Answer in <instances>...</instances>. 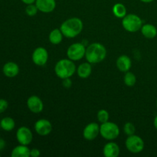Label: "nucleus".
I'll use <instances>...</instances> for the list:
<instances>
[{
  "label": "nucleus",
  "mask_w": 157,
  "mask_h": 157,
  "mask_svg": "<svg viewBox=\"0 0 157 157\" xmlns=\"http://www.w3.org/2000/svg\"><path fill=\"white\" fill-rule=\"evenodd\" d=\"M84 24L79 18L74 17L63 21L61 25V32L63 35L67 38H73L78 36L83 30Z\"/></svg>",
  "instance_id": "nucleus-1"
},
{
  "label": "nucleus",
  "mask_w": 157,
  "mask_h": 157,
  "mask_svg": "<svg viewBox=\"0 0 157 157\" xmlns=\"http://www.w3.org/2000/svg\"><path fill=\"white\" fill-rule=\"evenodd\" d=\"M107 56V49L101 43L94 42L86 48L85 58L90 64H98L104 61Z\"/></svg>",
  "instance_id": "nucleus-2"
},
{
  "label": "nucleus",
  "mask_w": 157,
  "mask_h": 157,
  "mask_svg": "<svg viewBox=\"0 0 157 157\" xmlns=\"http://www.w3.org/2000/svg\"><path fill=\"white\" fill-rule=\"evenodd\" d=\"M76 66L69 58H63L59 60L55 66V75L61 79L71 78L76 72Z\"/></svg>",
  "instance_id": "nucleus-3"
},
{
  "label": "nucleus",
  "mask_w": 157,
  "mask_h": 157,
  "mask_svg": "<svg viewBox=\"0 0 157 157\" xmlns=\"http://www.w3.org/2000/svg\"><path fill=\"white\" fill-rule=\"evenodd\" d=\"M100 134L107 140H114L119 136L120 128L115 123L107 121L100 126Z\"/></svg>",
  "instance_id": "nucleus-4"
},
{
  "label": "nucleus",
  "mask_w": 157,
  "mask_h": 157,
  "mask_svg": "<svg viewBox=\"0 0 157 157\" xmlns=\"http://www.w3.org/2000/svg\"><path fill=\"white\" fill-rule=\"evenodd\" d=\"M122 25L129 32H136L141 29L143 21L140 17L135 14H128L122 18Z\"/></svg>",
  "instance_id": "nucleus-5"
},
{
  "label": "nucleus",
  "mask_w": 157,
  "mask_h": 157,
  "mask_svg": "<svg viewBox=\"0 0 157 157\" xmlns=\"http://www.w3.org/2000/svg\"><path fill=\"white\" fill-rule=\"evenodd\" d=\"M125 146L129 152L136 154V153H141L144 150L145 144H144V140L140 136L133 134L131 136H128L125 141Z\"/></svg>",
  "instance_id": "nucleus-6"
},
{
  "label": "nucleus",
  "mask_w": 157,
  "mask_h": 157,
  "mask_svg": "<svg viewBox=\"0 0 157 157\" xmlns=\"http://www.w3.org/2000/svg\"><path fill=\"white\" fill-rule=\"evenodd\" d=\"M86 48L82 43H74L71 44L67 50V58L73 61H80L85 57Z\"/></svg>",
  "instance_id": "nucleus-7"
},
{
  "label": "nucleus",
  "mask_w": 157,
  "mask_h": 157,
  "mask_svg": "<svg viewBox=\"0 0 157 157\" xmlns=\"http://www.w3.org/2000/svg\"><path fill=\"white\" fill-rule=\"evenodd\" d=\"M32 61L37 66H44L47 64L48 60V51L43 47H38L34 50L32 53Z\"/></svg>",
  "instance_id": "nucleus-8"
},
{
  "label": "nucleus",
  "mask_w": 157,
  "mask_h": 157,
  "mask_svg": "<svg viewBox=\"0 0 157 157\" xmlns=\"http://www.w3.org/2000/svg\"><path fill=\"white\" fill-rule=\"evenodd\" d=\"M16 139L21 145L28 146L32 143L33 134L29 127H21L16 132Z\"/></svg>",
  "instance_id": "nucleus-9"
},
{
  "label": "nucleus",
  "mask_w": 157,
  "mask_h": 157,
  "mask_svg": "<svg viewBox=\"0 0 157 157\" xmlns=\"http://www.w3.org/2000/svg\"><path fill=\"white\" fill-rule=\"evenodd\" d=\"M100 134V126L97 123H90L83 130V137L87 141L94 140Z\"/></svg>",
  "instance_id": "nucleus-10"
},
{
  "label": "nucleus",
  "mask_w": 157,
  "mask_h": 157,
  "mask_svg": "<svg viewBox=\"0 0 157 157\" xmlns=\"http://www.w3.org/2000/svg\"><path fill=\"white\" fill-rule=\"evenodd\" d=\"M35 130L40 136H47L52 131V123L47 119H39L35 122Z\"/></svg>",
  "instance_id": "nucleus-11"
},
{
  "label": "nucleus",
  "mask_w": 157,
  "mask_h": 157,
  "mask_svg": "<svg viewBox=\"0 0 157 157\" xmlns=\"http://www.w3.org/2000/svg\"><path fill=\"white\" fill-rule=\"evenodd\" d=\"M27 106L31 112L34 113H39L44 109V104L39 97L32 95L27 100Z\"/></svg>",
  "instance_id": "nucleus-12"
},
{
  "label": "nucleus",
  "mask_w": 157,
  "mask_h": 157,
  "mask_svg": "<svg viewBox=\"0 0 157 157\" xmlns=\"http://www.w3.org/2000/svg\"><path fill=\"white\" fill-rule=\"evenodd\" d=\"M35 4L36 5L38 11L43 13H50L56 8L55 0H36Z\"/></svg>",
  "instance_id": "nucleus-13"
},
{
  "label": "nucleus",
  "mask_w": 157,
  "mask_h": 157,
  "mask_svg": "<svg viewBox=\"0 0 157 157\" xmlns=\"http://www.w3.org/2000/svg\"><path fill=\"white\" fill-rule=\"evenodd\" d=\"M103 154L105 157H117L120 154L119 146L116 143L110 141L104 147Z\"/></svg>",
  "instance_id": "nucleus-14"
},
{
  "label": "nucleus",
  "mask_w": 157,
  "mask_h": 157,
  "mask_svg": "<svg viewBox=\"0 0 157 157\" xmlns=\"http://www.w3.org/2000/svg\"><path fill=\"white\" fill-rule=\"evenodd\" d=\"M116 65L120 71L126 73L131 68L132 61L130 57H128L127 55H121L117 59Z\"/></svg>",
  "instance_id": "nucleus-15"
},
{
  "label": "nucleus",
  "mask_w": 157,
  "mask_h": 157,
  "mask_svg": "<svg viewBox=\"0 0 157 157\" xmlns=\"http://www.w3.org/2000/svg\"><path fill=\"white\" fill-rule=\"evenodd\" d=\"M3 74L8 78H15L19 73V67L15 62H7L2 67Z\"/></svg>",
  "instance_id": "nucleus-16"
},
{
  "label": "nucleus",
  "mask_w": 157,
  "mask_h": 157,
  "mask_svg": "<svg viewBox=\"0 0 157 157\" xmlns=\"http://www.w3.org/2000/svg\"><path fill=\"white\" fill-rule=\"evenodd\" d=\"M76 72L78 76H79V78H82V79H86V78H89L92 72L91 64L89 63L88 61L82 63V64L78 66Z\"/></svg>",
  "instance_id": "nucleus-17"
},
{
  "label": "nucleus",
  "mask_w": 157,
  "mask_h": 157,
  "mask_svg": "<svg viewBox=\"0 0 157 157\" xmlns=\"http://www.w3.org/2000/svg\"><path fill=\"white\" fill-rule=\"evenodd\" d=\"M141 33L145 38L149 39H153L157 35V29L155 25L152 24H145L142 26L140 29Z\"/></svg>",
  "instance_id": "nucleus-18"
},
{
  "label": "nucleus",
  "mask_w": 157,
  "mask_h": 157,
  "mask_svg": "<svg viewBox=\"0 0 157 157\" xmlns=\"http://www.w3.org/2000/svg\"><path fill=\"white\" fill-rule=\"evenodd\" d=\"M30 151L31 150L28 146L20 144L12 150L11 156L12 157H29L30 156Z\"/></svg>",
  "instance_id": "nucleus-19"
},
{
  "label": "nucleus",
  "mask_w": 157,
  "mask_h": 157,
  "mask_svg": "<svg viewBox=\"0 0 157 157\" xmlns=\"http://www.w3.org/2000/svg\"><path fill=\"white\" fill-rule=\"evenodd\" d=\"M63 37L64 35H63L61 29H55L49 34L48 39L52 44H58L62 41Z\"/></svg>",
  "instance_id": "nucleus-20"
},
{
  "label": "nucleus",
  "mask_w": 157,
  "mask_h": 157,
  "mask_svg": "<svg viewBox=\"0 0 157 157\" xmlns=\"http://www.w3.org/2000/svg\"><path fill=\"white\" fill-rule=\"evenodd\" d=\"M112 11H113L114 16L118 18H123L127 15V8L122 3H116L113 6Z\"/></svg>",
  "instance_id": "nucleus-21"
},
{
  "label": "nucleus",
  "mask_w": 157,
  "mask_h": 157,
  "mask_svg": "<svg viewBox=\"0 0 157 157\" xmlns=\"http://www.w3.org/2000/svg\"><path fill=\"white\" fill-rule=\"evenodd\" d=\"M0 127L6 131H11L15 127V121L12 117H4L0 122Z\"/></svg>",
  "instance_id": "nucleus-22"
},
{
  "label": "nucleus",
  "mask_w": 157,
  "mask_h": 157,
  "mask_svg": "<svg viewBox=\"0 0 157 157\" xmlns=\"http://www.w3.org/2000/svg\"><path fill=\"white\" fill-rule=\"evenodd\" d=\"M124 84L127 86V87H133L135 85L136 82V75L130 71H127L125 73L124 75Z\"/></svg>",
  "instance_id": "nucleus-23"
},
{
  "label": "nucleus",
  "mask_w": 157,
  "mask_h": 157,
  "mask_svg": "<svg viewBox=\"0 0 157 157\" xmlns=\"http://www.w3.org/2000/svg\"><path fill=\"white\" fill-rule=\"evenodd\" d=\"M97 117H98V121H99L100 123L104 124V123L109 121V119H110V114H109L107 110L102 109V110H100L98 112Z\"/></svg>",
  "instance_id": "nucleus-24"
},
{
  "label": "nucleus",
  "mask_w": 157,
  "mask_h": 157,
  "mask_svg": "<svg viewBox=\"0 0 157 157\" xmlns=\"http://www.w3.org/2000/svg\"><path fill=\"white\" fill-rule=\"evenodd\" d=\"M124 131L126 135H127V136H131V135L135 134L136 128H135V126L132 123L127 122L124 124Z\"/></svg>",
  "instance_id": "nucleus-25"
},
{
  "label": "nucleus",
  "mask_w": 157,
  "mask_h": 157,
  "mask_svg": "<svg viewBox=\"0 0 157 157\" xmlns=\"http://www.w3.org/2000/svg\"><path fill=\"white\" fill-rule=\"evenodd\" d=\"M38 9L35 3L34 4L27 5V6L25 8V13L30 17L35 16L37 14V12H38Z\"/></svg>",
  "instance_id": "nucleus-26"
},
{
  "label": "nucleus",
  "mask_w": 157,
  "mask_h": 157,
  "mask_svg": "<svg viewBox=\"0 0 157 157\" xmlns=\"http://www.w3.org/2000/svg\"><path fill=\"white\" fill-rule=\"evenodd\" d=\"M8 101L4 99H0V113H3L8 108Z\"/></svg>",
  "instance_id": "nucleus-27"
},
{
  "label": "nucleus",
  "mask_w": 157,
  "mask_h": 157,
  "mask_svg": "<svg viewBox=\"0 0 157 157\" xmlns=\"http://www.w3.org/2000/svg\"><path fill=\"white\" fill-rule=\"evenodd\" d=\"M62 85L65 88H70L72 86V81L70 78L62 79Z\"/></svg>",
  "instance_id": "nucleus-28"
},
{
  "label": "nucleus",
  "mask_w": 157,
  "mask_h": 157,
  "mask_svg": "<svg viewBox=\"0 0 157 157\" xmlns=\"http://www.w3.org/2000/svg\"><path fill=\"white\" fill-rule=\"evenodd\" d=\"M40 155H41V152H40V150H38V149L34 148V149H32V150H31L30 156L38 157V156H40Z\"/></svg>",
  "instance_id": "nucleus-29"
},
{
  "label": "nucleus",
  "mask_w": 157,
  "mask_h": 157,
  "mask_svg": "<svg viewBox=\"0 0 157 157\" xmlns=\"http://www.w3.org/2000/svg\"><path fill=\"white\" fill-rule=\"evenodd\" d=\"M6 141H5L3 139H2V138H0V151L2 150H4V148L6 147Z\"/></svg>",
  "instance_id": "nucleus-30"
},
{
  "label": "nucleus",
  "mask_w": 157,
  "mask_h": 157,
  "mask_svg": "<svg viewBox=\"0 0 157 157\" xmlns=\"http://www.w3.org/2000/svg\"><path fill=\"white\" fill-rule=\"evenodd\" d=\"M21 1L24 4L30 5V4H34V3H35V1H36V0H21Z\"/></svg>",
  "instance_id": "nucleus-31"
},
{
  "label": "nucleus",
  "mask_w": 157,
  "mask_h": 157,
  "mask_svg": "<svg viewBox=\"0 0 157 157\" xmlns=\"http://www.w3.org/2000/svg\"><path fill=\"white\" fill-rule=\"evenodd\" d=\"M153 125H154V127L157 130V115L155 117L154 120H153Z\"/></svg>",
  "instance_id": "nucleus-32"
},
{
  "label": "nucleus",
  "mask_w": 157,
  "mask_h": 157,
  "mask_svg": "<svg viewBox=\"0 0 157 157\" xmlns=\"http://www.w3.org/2000/svg\"><path fill=\"white\" fill-rule=\"evenodd\" d=\"M140 1H141L142 2H144V3H150L154 1V0H140Z\"/></svg>",
  "instance_id": "nucleus-33"
},
{
  "label": "nucleus",
  "mask_w": 157,
  "mask_h": 157,
  "mask_svg": "<svg viewBox=\"0 0 157 157\" xmlns=\"http://www.w3.org/2000/svg\"><path fill=\"white\" fill-rule=\"evenodd\" d=\"M156 107H157V100H156Z\"/></svg>",
  "instance_id": "nucleus-34"
}]
</instances>
